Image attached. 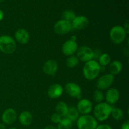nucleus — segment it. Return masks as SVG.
Instances as JSON below:
<instances>
[{"label":"nucleus","mask_w":129,"mask_h":129,"mask_svg":"<svg viewBox=\"0 0 129 129\" xmlns=\"http://www.w3.org/2000/svg\"><path fill=\"white\" fill-rule=\"evenodd\" d=\"M100 65L96 60H91L85 63L83 68V73L86 79L91 81L96 78L100 73Z\"/></svg>","instance_id":"nucleus-1"},{"label":"nucleus","mask_w":129,"mask_h":129,"mask_svg":"<svg viewBox=\"0 0 129 129\" xmlns=\"http://www.w3.org/2000/svg\"><path fill=\"white\" fill-rule=\"evenodd\" d=\"M113 107L106 102L98 103L94 107L93 110V117L97 121L103 122L109 118Z\"/></svg>","instance_id":"nucleus-2"},{"label":"nucleus","mask_w":129,"mask_h":129,"mask_svg":"<svg viewBox=\"0 0 129 129\" xmlns=\"http://www.w3.org/2000/svg\"><path fill=\"white\" fill-rule=\"evenodd\" d=\"M16 49L15 40L8 35H2L0 37V51L5 54H11Z\"/></svg>","instance_id":"nucleus-3"},{"label":"nucleus","mask_w":129,"mask_h":129,"mask_svg":"<svg viewBox=\"0 0 129 129\" xmlns=\"http://www.w3.org/2000/svg\"><path fill=\"white\" fill-rule=\"evenodd\" d=\"M76 124L78 129H95L98 125L96 118L89 114L79 117Z\"/></svg>","instance_id":"nucleus-4"},{"label":"nucleus","mask_w":129,"mask_h":129,"mask_svg":"<svg viewBox=\"0 0 129 129\" xmlns=\"http://www.w3.org/2000/svg\"><path fill=\"white\" fill-rule=\"evenodd\" d=\"M127 33L123 26L116 25L112 27L110 31V38L115 44H120L125 40Z\"/></svg>","instance_id":"nucleus-5"},{"label":"nucleus","mask_w":129,"mask_h":129,"mask_svg":"<svg viewBox=\"0 0 129 129\" xmlns=\"http://www.w3.org/2000/svg\"><path fill=\"white\" fill-rule=\"evenodd\" d=\"M76 57L79 60L87 62L94 59V52L89 47H80L76 51Z\"/></svg>","instance_id":"nucleus-6"},{"label":"nucleus","mask_w":129,"mask_h":129,"mask_svg":"<svg viewBox=\"0 0 129 129\" xmlns=\"http://www.w3.org/2000/svg\"><path fill=\"white\" fill-rule=\"evenodd\" d=\"M113 81H114V76L108 73L99 77L96 81V85L97 89L99 90H105L108 89L112 86Z\"/></svg>","instance_id":"nucleus-7"},{"label":"nucleus","mask_w":129,"mask_h":129,"mask_svg":"<svg viewBox=\"0 0 129 129\" xmlns=\"http://www.w3.org/2000/svg\"><path fill=\"white\" fill-rule=\"evenodd\" d=\"M72 29L71 23L63 19L57 21L54 26V30L55 34L60 35L68 34Z\"/></svg>","instance_id":"nucleus-8"},{"label":"nucleus","mask_w":129,"mask_h":129,"mask_svg":"<svg viewBox=\"0 0 129 129\" xmlns=\"http://www.w3.org/2000/svg\"><path fill=\"white\" fill-rule=\"evenodd\" d=\"M65 91L67 94L72 98L81 99V88L77 83L70 82L66 84Z\"/></svg>","instance_id":"nucleus-9"},{"label":"nucleus","mask_w":129,"mask_h":129,"mask_svg":"<svg viewBox=\"0 0 129 129\" xmlns=\"http://www.w3.org/2000/svg\"><path fill=\"white\" fill-rule=\"evenodd\" d=\"M78 49V44L76 41L72 40H68L64 43L62 46V52L66 56L73 55L75 52H76Z\"/></svg>","instance_id":"nucleus-10"},{"label":"nucleus","mask_w":129,"mask_h":129,"mask_svg":"<svg viewBox=\"0 0 129 129\" xmlns=\"http://www.w3.org/2000/svg\"><path fill=\"white\" fill-rule=\"evenodd\" d=\"M77 110L82 115H88L93 110V104L91 102L86 98L80 99L77 104Z\"/></svg>","instance_id":"nucleus-11"},{"label":"nucleus","mask_w":129,"mask_h":129,"mask_svg":"<svg viewBox=\"0 0 129 129\" xmlns=\"http://www.w3.org/2000/svg\"><path fill=\"white\" fill-rule=\"evenodd\" d=\"M2 121L5 124L11 125L15 123L17 118V113L13 108H8L5 110L2 114Z\"/></svg>","instance_id":"nucleus-12"},{"label":"nucleus","mask_w":129,"mask_h":129,"mask_svg":"<svg viewBox=\"0 0 129 129\" xmlns=\"http://www.w3.org/2000/svg\"><path fill=\"white\" fill-rule=\"evenodd\" d=\"M89 25V20L84 16H76L71 22L72 28L78 30H81L86 28Z\"/></svg>","instance_id":"nucleus-13"},{"label":"nucleus","mask_w":129,"mask_h":129,"mask_svg":"<svg viewBox=\"0 0 129 129\" xmlns=\"http://www.w3.org/2000/svg\"><path fill=\"white\" fill-rule=\"evenodd\" d=\"M105 98L106 100V103L110 105L115 104L120 98L119 91L118 89L114 88L108 89Z\"/></svg>","instance_id":"nucleus-14"},{"label":"nucleus","mask_w":129,"mask_h":129,"mask_svg":"<svg viewBox=\"0 0 129 129\" xmlns=\"http://www.w3.org/2000/svg\"><path fill=\"white\" fill-rule=\"evenodd\" d=\"M58 69V64L54 60H48L43 66V71L49 76H54L56 74Z\"/></svg>","instance_id":"nucleus-15"},{"label":"nucleus","mask_w":129,"mask_h":129,"mask_svg":"<svg viewBox=\"0 0 129 129\" xmlns=\"http://www.w3.org/2000/svg\"><path fill=\"white\" fill-rule=\"evenodd\" d=\"M64 92V88L60 84L55 83L52 84L49 88L47 91V94L50 98L56 99L60 97Z\"/></svg>","instance_id":"nucleus-16"},{"label":"nucleus","mask_w":129,"mask_h":129,"mask_svg":"<svg viewBox=\"0 0 129 129\" xmlns=\"http://www.w3.org/2000/svg\"><path fill=\"white\" fill-rule=\"evenodd\" d=\"M15 40L20 44H26L30 40V34L25 29L20 28L16 31Z\"/></svg>","instance_id":"nucleus-17"},{"label":"nucleus","mask_w":129,"mask_h":129,"mask_svg":"<svg viewBox=\"0 0 129 129\" xmlns=\"http://www.w3.org/2000/svg\"><path fill=\"white\" fill-rule=\"evenodd\" d=\"M33 116L30 112L28 111H24L20 113L19 116L20 123L23 126H29L33 122Z\"/></svg>","instance_id":"nucleus-18"},{"label":"nucleus","mask_w":129,"mask_h":129,"mask_svg":"<svg viewBox=\"0 0 129 129\" xmlns=\"http://www.w3.org/2000/svg\"><path fill=\"white\" fill-rule=\"evenodd\" d=\"M122 64L118 60H113L112 62L109 64V67H108V69H109L110 74H112L113 76L117 75L119 74L122 70Z\"/></svg>","instance_id":"nucleus-19"},{"label":"nucleus","mask_w":129,"mask_h":129,"mask_svg":"<svg viewBox=\"0 0 129 129\" xmlns=\"http://www.w3.org/2000/svg\"><path fill=\"white\" fill-rule=\"evenodd\" d=\"M69 107L64 102H60L57 104L55 107V112L60 115L62 117H66L68 113Z\"/></svg>","instance_id":"nucleus-20"},{"label":"nucleus","mask_w":129,"mask_h":129,"mask_svg":"<svg viewBox=\"0 0 129 129\" xmlns=\"http://www.w3.org/2000/svg\"><path fill=\"white\" fill-rule=\"evenodd\" d=\"M79 117V113L78 112V110H77L76 107H69V109H68V113H67L66 117H67L68 118H69L70 120H71L72 122H75L77 121L78 118Z\"/></svg>","instance_id":"nucleus-21"},{"label":"nucleus","mask_w":129,"mask_h":129,"mask_svg":"<svg viewBox=\"0 0 129 129\" xmlns=\"http://www.w3.org/2000/svg\"><path fill=\"white\" fill-rule=\"evenodd\" d=\"M73 122L67 117H62L61 120L57 124V129H71Z\"/></svg>","instance_id":"nucleus-22"},{"label":"nucleus","mask_w":129,"mask_h":129,"mask_svg":"<svg viewBox=\"0 0 129 129\" xmlns=\"http://www.w3.org/2000/svg\"><path fill=\"white\" fill-rule=\"evenodd\" d=\"M110 115L112 116L113 119L117 121H119L123 118V112L121 108L115 107V108H112Z\"/></svg>","instance_id":"nucleus-23"},{"label":"nucleus","mask_w":129,"mask_h":129,"mask_svg":"<svg viewBox=\"0 0 129 129\" xmlns=\"http://www.w3.org/2000/svg\"><path fill=\"white\" fill-rule=\"evenodd\" d=\"M98 60V62L99 63L101 66L105 67L109 65L111 61V58L109 54H107V53H104V54H101Z\"/></svg>","instance_id":"nucleus-24"},{"label":"nucleus","mask_w":129,"mask_h":129,"mask_svg":"<svg viewBox=\"0 0 129 129\" xmlns=\"http://www.w3.org/2000/svg\"><path fill=\"white\" fill-rule=\"evenodd\" d=\"M79 64V59L76 56L71 55L68 57V59L66 60V65L69 68H75Z\"/></svg>","instance_id":"nucleus-25"},{"label":"nucleus","mask_w":129,"mask_h":129,"mask_svg":"<svg viewBox=\"0 0 129 129\" xmlns=\"http://www.w3.org/2000/svg\"><path fill=\"white\" fill-rule=\"evenodd\" d=\"M62 16L63 20H65L71 23L73 21V20H74V19L75 18L76 16L75 13L70 10H68L64 11Z\"/></svg>","instance_id":"nucleus-26"},{"label":"nucleus","mask_w":129,"mask_h":129,"mask_svg":"<svg viewBox=\"0 0 129 129\" xmlns=\"http://www.w3.org/2000/svg\"><path fill=\"white\" fill-rule=\"evenodd\" d=\"M105 98L104 94L103 92L99 89H96L93 93V99L97 103H101L103 102V100Z\"/></svg>","instance_id":"nucleus-27"},{"label":"nucleus","mask_w":129,"mask_h":129,"mask_svg":"<svg viewBox=\"0 0 129 129\" xmlns=\"http://www.w3.org/2000/svg\"><path fill=\"white\" fill-rule=\"evenodd\" d=\"M62 118V117L59 115L58 113H57L56 112L55 113H54L51 116V121L53 122V123H55V124H58V123L60 122V121L61 120Z\"/></svg>","instance_id":"nucleus-28"},{"label":"nucleus","mask_w":129,"mask_h":129,"mask_svg":"<svg viewBox=\"0 0 129 129\" xmlns=\"http://www.w3.org/2000/svg\"><path fill=\"white\" fill-rule=\"evenodd\" d=\"M95 129H112V128L108 124H102L97 126Z\"/></svg>","instance_id":"nucleus-29"},{"label":"nucleus","mask_w":129,"mask_h":129,"mask_svg":"<svg viewBox=\"0 0 129 129\" xmlns=\"http://www.w3.org/2000/svg\"><path fill=\"white\" fill-rule=\"evenodd\" d=\"M93 52H94V59H98V58L100 57V56L101 54H102L101 52L99 51L98 50H93Z\"/></svg>","instance_id":"nucleus-30"},{"label":"nucleus","mask_w":129,"mask_h":129,"mask_svg":"<svg viewBox=\"0 0 129 129\" xmlns=\"http://www.w3.org/2000/svg\"><path fill=\"white\" fill-rule=\"evenodd\" d=\"M121 129H129V121L127 120L124 123H122Z\"/></svg>","instance_id":"nucleus-31"},{"label":"nucleus","mask_w":129,"mask_h":129,"mask_svg":"<svg viewBox=\"0 0 129 129\" xmlns=\"http://www.w3.org/2000/svg\"><path fill=\"white\" fill-rule=\"evenodd\" d=\"M129 25H128V21H127L125 22V23L124 25V26H123V28H124L125 31V32L127 33V34H128V27H129Z\"/></svg>","instance_id":"nucleus-32"},{"label":"nucleus","mask_w":129,"mask_h":129,"mask_svg":"<svg viewBox=\"0 0 129 129\" xmlns=\"http://www.w3.org/2000/svg\"><path fill=\"white\" fill-rule=\"evenodd\" d=\"M3 18H4V13L3 11L0 9V21H1V20H3Z\"/></svg>","instance_id":"nucleus-33"},{"label":"nucleus","mask_w":129,"mask_h":129,"mask_svg":"<svg viewBox=\"0 0 129 129\" xmlns=\"http://www.w3.org/2000/svg\"><path fill=\"white\" fill-rule=\"evenodd\" d=\"M44 129H57L56 127H54L52 125H49V126H47Z\"/></svg>","instance_id":"nucleus-34"},{"label":"nucleus","mask_w":129,"mask_h":129,"mask_svg":"<svg viewBox=\"0 0 129 129\" xmlns=\"http://www.w3.org/2000/svg\"><path fill=\"white\" fill-rule=\"evenodd\" d=\"M0 129H6V127L3 123H0Z\"/></svg>","instance_id":"nucleus-35"},{"label":"nucleus","mask_w":129,"mask_h":129,"mask_svg":"<svg viewBox=\"0 0 129 129\" xmlns=\"http://www.w3.org/2000/svg\"><path fill=\"white\" fill-rule=\"evenodd\" d=\"M71 40L76 41V36H72L71 38Z\"/></svg>","instance_id":"nucleus-36"},{"label":"nucleus","mask_w":129,"mask_h":129,"mask_svg":"<svg viewBox=\"0 0 129 129\" xmlns=\"http://www.w3.org/2000/svg\"><path fill=\"white\" fill-rule=\"evenodd\" d=\"M4 1H5V0H0V3H2V2H3Z\"/></svg>","instance_id":"nucleus-37"},{"label":"nucleus","mask_w":129,"mask_h":129,"mask_svg":"<svg viewBox=\"0 0 129 129\" xmlns=\"http://www.w3.org/2000/svg\"><path fill=\"white\" fill-rule=\"evenodd\" d=\"M9 129H17V128H14V127H12V128H9Z\"/></svg>","instance_id":"nucleus-38"}]
</instances>
